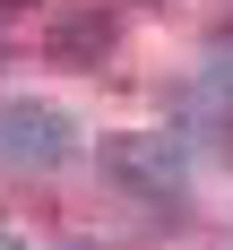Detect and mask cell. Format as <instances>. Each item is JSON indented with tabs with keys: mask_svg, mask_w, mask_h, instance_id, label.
I'll use <instances>...</instances> for the list:
<instances>
[{
	"mask_svg": "<svg viewBox=\"0 0 233 250\" xmlns=\"http://www.w3.org/2000/svg\"><path fill=\"white\" fill-rule=\"evenodd\" d=\"M104 181L112 190H129V199H155V207H181V190H190V155H181L173 129H112L95 147Z\"/></svg>",
	"mask_w": 233,
	"mask_h": 250,
	"instance_id": "obj_1",
	"label": "cell"
},
{
	"mask_svg": "<svg viewBox=\"0 0 233 250\" xmlns=\"http://www.w3.org/2000/svg\"><path fill=\"white\" fill-rule=\"evenodd\" d=\"M78 155V129H69V112L61 104H0V173L9 181H26V173H61Z\"/></svg>",
	"mask_w": 233,
	"mask_h": 250,
	"instance_id": "obj_2",
	"label": "cell"
},
{
	"mask_svg": "<svg viewBox=\"0 0 233 250\" xmlns=\"http://www.w3.org/2000/svg\"><path fill=\"white\" fill-rule=\"evenodd\" d=\"M112 35H121V26H112V9H69V18L52 26V61H61V69H95V61H112Z\"/></svg>",
	"mask_w": 233,
	"mask_h": 250,
	"instance_id": "obj_3",
	"label": "cell"
},
{
	"mask_svg": "<svg viewBox=\"0 0 233 250\" xmlns=\"http://www.w3.org/2000/svg\"><path fill=\"white\" fill-rule=\"evenodd\" d=\"M207 86H216V104H233V35L207 43Z\"/></svg>",
	"mask_w": 233,
	"mask_h": 250,
	"instance_id": "obj_4",
	"label": "cell"
},
{
	"mask_svg": "<svg viewBox=\"0 0 233 250\" xmlns=\"http://www.w3.org/2000/svg\"><path fill=\"white\" fill-rule=\"evenodd\" d=\"M52 250H104V242H52Z\"/></svg>",
	"mask_w": 233,
	"mask_h": 250,
	"instance_id": "obj_5",
	"label": "cell"
},
{
	"mask_svg": "<svg viewBox=\"0 0 233 250\" xmlns=\"http://www.w3.org/2000/svg\"><path fill=\"white\" fill-rule=\"evenodd\" d=\"M0 9H18V0H0Z\"/></svg>",
	"mask_w": 233,
	"mask_h": 250,
	"instance_id": "obj_6",
	"label": "cell"
}]
</instances>
